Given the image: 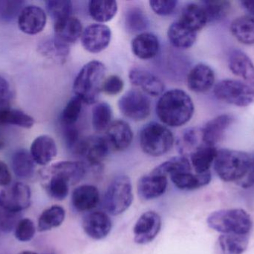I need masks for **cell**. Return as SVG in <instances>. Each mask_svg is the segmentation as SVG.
<instances>
[{
	"label": "cell",
	"mask_w": 254,
	"mask_h": 254,
	"mask_svg": "<svg viewBox=\"0 0 254 254\" xmlns=\"http://www.w3.org/2000/svg\"><path fill=\"white\" fill-rule=\"evenodd\" d=\"M193 101L185 91L173 89L164 92L156 104V114L163 124L179 128L188 123L193 116Z\"/></svg>",
	"instance_id": "cell-1"
},
{
	"label": "cell",
	"mask_w": 254,
	"mask_h": 254,
	"mask_svg": "<svg viewBox=\"0 0 254 254\" xmlns=\"http://www.w3.org/2000/svg\"><path fill=\"white\" fill-rule=\"evenodd\" d=\"M254 156L241 151L218 150L213 166L219 178L243 187L253 165Z\"/></svg>",
	"instance_id": "cell-2"
},
{
	"label": "cell",
	"mask_w": 254,
	"mask_h": 254,
	"mask_svg": "<svg viewBox=\"0 0 254 254\" xmlns=\"http://www.w3.org/2000/svg\"><path fill=\"white\" fill-rule=\"evenodd\" d=\"M107 76V68L103 63L92 61L83 66L74 82L73 89L76 96L86 104L98 101Z\"/></svg>",
	"instance_id": "cell-3"
},
{
	"label": "cell",
	"mask_w": 254,
	"mask_h": 254,
	"mask_svg": "<svg viewBox=\"0 0 254 254\" xmlns=\"http://www.w3.org/2000/svg\"><path fill=\"white\" fill-rule=\"evenodd\" d=\"M209 228L222 234L249 236L253 228L250 215L243 209L217 210L209 215Z\"/></svg>",
	"instance_id": "cell-4"
},
{
	"label": "cell",
	"mask_w": 254,
	"mask_h": 254,
	"mask_svg": "<svg viewBox=\"0 0 254 254\" xmlns=\"http://www.w3.org/2000/svg\"><path fill=\"white\" fill-rule=\"evenodd\" d=\"M140 146L146 155L160 157L167 154L174 144V136L165 125L150 122L140 131Z\"/></svg>",
	"instance_id": "cell-5"
},
{
	"label": "cell",
	"mask_w": 254,
	"mask_h": 254,
	"mask_svg": "<svg viewBox=\"0 0 254 254\" xmlns=\"http://www.w3.org/2000/svg\"><path fill=\"white\" fill-rule=\"evenodd\" d=\"M213 92L222 102L237 107H248L254 103V81L225 79L216 84Z\"/></svg>",
	"instance_id": "cell-6"
},
{
	"label": "cell",
	"mask_w": 254,
	"mask_h": 254,
	"mask_svg": "<svg viewBox=\"0 0 254 254\" xmlns=\"http://www.w3.org/2000/svg\"><path fill=\"white\" fill-rule=\"evenodd\" d=\"M133 201L131 180L127 175H119L110 183L104 195L106 210L113 216L122 214Z\"/></svg>",
	"instance_id": "cell-7"
},
{
	"label": "cell",
	"mask_w": 254,
	"mask_h": 254,
	"mask_svg": "<svg viewBox=\"0 0 254 254\" xmlns=\"http://www.w3.org/2000/svg\"><path fill=\"white\" fill-rule=\"evenodd\" d=\"M119 108L125 117L140 122L144 120L150 114V100L140 91L131 89L121 97Z\"/></svg>",
	"instance_id": "cell-8"
},
{
	"label": "cell",
	"mask_w": 254,
	"mask_h": 254,
	"mask_svg": "<svg viewBox=\"0 0 254 254\" xmlns=\"http://www.w3.org/2000/svg\"><path fill=\"white\" fill-rule=\"evenodd\" d=\"M31 191L23 183H13L0 191V207L14 213H19L31 205Z\"/></svg>",
	"instance_id": "cell-9"
},
{
	"label": "cell",
	"mask_w": 254,
	"mask_h": 254,
	"mask_svg": "<svg viewBox=\"0 0 254 254\" xmlns=\"http://www.w3.org/2000/svg\"><path fill=\"white\" fill-rule=\"evenodd\" d=\"M110 152L107 138L92 136L80 140L74 154L85 158L90 165L98 167L108 157Z\"/></svg>",
	"instance_id": "cell-10"
},
{
	"label": "cell",
	"mask_w": 254,
	"mask_h": 254,
	"mask_svg": "<svg viewBox=\"0 0 254 254\" xmlns=\"http://www.w3.org/2000/svg\"><path fill=\"white\" fill-rule=\"evenodd\" d=\"M81 43L90 53L96 54L107 49L112 39L110 27L101 23L89 25L82 33Z\"/></svg>",
	"instance_id": "cell-11"
},
{
	"label": "cell",
	"mask_w": 254,
	"mask_h": 254,
	"mask_svg": "<svg viewBox=\"0 0 254 254\" xmlns=\"http://www.w3.org/2000/svg\"><path fill=\"white\" fill-rule=\"evenodd\" d=\"M161 228V216L154 211L146 212L140 216L134 225V242L139 245L151 243L156 238Z\"/></svg>",
	"instance_id": "cell-12"
},
{
	"label": "cell",
	"mask_w": 254,
	"mask_h": 254,
	"mask_svg": "<svg viewBox=\"0 0 254 254\" xmlns=\"http://www.w3.org/2000/svg\"><path fill=\"white\" fill-rule=\"evenodd\" d=\"M47 22L46 12L37 5L23 7L18 16L19 29L29 35L39 34L44 29Z\"/></svg>",
	"instance_id": "cell-13"
},
{
	"label": "cell",
	"mask_w": 254,
	"mask_h": 254,
	"mask_svg": "<svg viewBox=\"0 0 254 254\" xmlns=\"http://www.w3.org/2000/svg\"><path fill=\"white\" fill-rule=\"evenodd\" d=\"M128 79L134 86L140 87L151 96L161 95L165 89L164 82L148 70L133 68L128 73Z\"/></svg>",
	"instance_id": "cell-14"
},
{
	"label": "cell",
	"mask_w": 254,
	"mask_h": 254,
	"mask_svg": "<svg viewBox=\"0 0 254 254\" xmlns=\"http://www.w3.org/2000/svg\"><path fill=\"white\" fill-rule=\"evenodd\" d=\"M82 225L85 233L95 240L106 238L110 234L113 227L108 215L101 211L88 213L83 218Z\"/></svg>",
	"instance_id": "cell-15"
},
{
	"label": "cell",
	"mask_w": 254,
	"mask_h": 254,
	"mask_svg": "<svg viewBox=\"0 0 254 254\" xmlns=\"http://www.w3.org/2000/svg\"><path fill=\"white\" fill-rule=\"evenodd\" d=\"M187 83L188 88L192 92L198 93L207 92L214 86V71L207 64H196L190 71Z\"/></svg>",
	"instance_id": "cell-16"
},
{
	"label": "cell",
	"mask_w": 254,
	"mask_h": 254,
	"mask_svg": "<svg viewBox=\"0 0 254 254\" xmlns=\"http://www.w3.org/2000/svg\"><path fill=\"white\" fill-rule=\"evenodd\" d=\"M234 122L232 115L222 114L209 121L201 129L203 143L216 146L223 139L225 132Z\"/></svg>",
	"instance_id": "cell-17"
},
{
	"label": "cell",
	"mask_w": 254,
	"mask_h": 254,
	"mask_svg": "<svg viewBox=\"0 0 254 254\" xmlns=\"http://www.w3.org/2000/svg\"><path fill=\"white\" fill-rule=\"evenodd\" d=\"M30 154L35 164L40 166L48 165L56 158L58 154L56 143L50 136H39L33 141Z\"/></svg>",
	"instance_id": "cell-18"
},
{
	"label": "cell",
	"mask_w": 254,
	"mask_h": 254,
	"mask_svg": "<svg viewBox=\"0 0 254 254\" xmlns=\"http://www.w3.org/2000/svg\"><path fill=\"white\" fill-rule=\"evenodd\" d=\"M107 140L115 150H126L129 147L133 139L131 127L125 121L116 120L112 122L107 130Z\"/></svg>",
	"instance_id": "cell-19"
},
{
	"label": "cell",
	"mask_w": 254,
	"mask_h": 254,
	"mask_svg": "<svg viewBox=\"0 0 254 254\" xmlns=\"http://www.w3.org/2000/svg\"><path fill=\"white\" fill-rule=\"evenodd\" d=\"M167 187V178L150 173L140 177L137 182V193L142 199L149 201L164 195Z\"/></svg>",
	"instance_id": "cell-20"
},
{
	"label": "cell",
	"mask_w": 254,
	"mask_h": 254,
	"mask_svg": "<svg viewBox=\"0 0 254 254\" xmlns=\"http://www.w3.org/2000/svg\"><path fill=\"white\" fill-rule=\"evenodd\" d=\"M99 201V191L92 185L78 186L71 195V204L77 212L91 211L98 206Z\"/></svg>",
	"instance_id": "cell-21"
},
{
	"label": "cell",
	"mask_w": 254,
	"mask_h": 254,
	"mask_svg": "<svg viewBox=\"0 0 254 254\" xmlns=\"http://www.w3.org/2000/svg\"><path fill=\"white\" fill-rule=\"evenodd\" d=\"M132 53L142 60L152 59L159 52L160 43L152 33L142 32L137 34L131 43Z\"/></svg>",
	"instance_id": "cell-22"
},
{
	"label": "cell",
	"mask_w": 254,
	"mask_h": 254,
	"mask_svg": "<svg viewBox=\"0 0 254 254\" xmlns=\"http://www.w3.org/2000/svg\"><path fill=\"white\" fill-rule=\"evenodd\" d=\"M228 61L233 74L245 82H254V64L247 54L240 49H234L230 53Z\"/></svg>",
	"instance_id": "cell-23"
},
{
	"label": "cell",
	"mask_w": 254,
	"mask_h": 254,
	"mask_svg": "<svg viewBox=\"0 0 254 254\" xmlns=\"http://www.w3.org/2000/svg\"><path fill=\"white\" fill-rule=\"evenodd\" d=\"M54 30L55 37L67 44L77 41L83 31L80 19L72 16L55 22Z\"/></svg>",
	"instance_id": "cell-24"
},
{
	"label": "cell",
	"mask_w": 254,
	"mask_h": 254,
	"mask_svg": "<svg viewBox=\"0 0 254 254\" xmlns=\"http://www.w3.org/2000/svg\"><path fill=\"white\" fill-rule=\"evenodd\" d=\"M179 22L196 33L208 23L204 7L197 3H189L183 7Z\"/></svg>",
	"instance_id": "cell-25"
},
{
	"label": "cell",
	"mask_w": 254,
	"mask_h": 254,
	"mask_svg": "<svg viewBox=\"0 0 254 254\" xmlns=\"http://www.w3.org/2000/svg\"><path fill=\"white\" fill-rule=\"evenodd\" d=\"M216 146L201 144L190 154V164L196 174H204L210 171V167L217 155Z\"/></svg>",
	"instance_id": "cell-26"
},
{
	"label": "cell",
	"mask_w": 254,
	"mask_h": 254,
	"mask_svg": "<svg viewBox=\"0 0 254 254\" xmlns=\"http://www.w3.org/2000/svg\"><path fill=\"white\" fill-rule=\"evenodd\" d=\"M48 171L61 174L71 185L79 183L86 174V166L79 161H62L56 163L46 169Z\"/></svg>",
	"instance_id": "cell-27"
},
{
	"label": "cell",
	"mask_w": 254,
	"mask_h": 254,
	"mask_svg": "<svg viewBox=\"0 0 254 254\" xmlns=\"http://www.w3.org/2000/svg\"><path fill=\"white\" fill-rule=\"evenodd\" d=\"M38 50L43 56L58 64H64L66 61L70 51L68 44L57 37L42 41L39 45Z\"/></svg>",
	"instance_id": "cell-28"
},
{
	"label": "cell",
	"mask_w": 254,
	"mask_h": 254,
	"mask_svg": "<svg viewBox=\"0 0 254 254\" xmlns=\"http://www.w3.org/2000/svg\"><path fill=\"white\" fill-rule=\"evenodd\" d=\"M167 36L170 43L175 47L188 49L192 47L196 41L197 33L177 21L169 27Z\"/></svg>",
	"instance_id": "cell-29"
},
{
	"label": "cell",
	"mask_w": 254,
	"mask_h": 254,
	"mask_svg": "<svg viewBox=\"0 0 254 254\" xmlns=\"http://www.w3.org/2000/svg\"><path fill=\"white\" fill-rule=\"evenodd\" d=\"M173 184L181 190H195L207 186L211 180V172L192 174L190 172L178 173L170 176Z\"/></svg>",
	"instance_id": "cell-30"
},
{
	"label": "cell",
	"mask_w": 254,
	"mask_h": 254,
	"mask_svg": "<svg viewBox=\"0 0 254 254\" xmlns=\"http://www.w3.org/2000/svg\"><path fill=\"white\" fill-rule=\"evenodd\" d=\"M249 244V236L222 234L216 243V254H243Z\"/></svg>",
	"instance_id": "cell-31"
},
{
	"label": "cell",
	"mask_w": 254,
	"mask_h": 254,
	"mask_svg": "<svg viewBox=\"0 0 254 254\" xmlns=\"http://www.w3.org/2000/svg\"><path fill=\"white\" fill-rule=\"evenodd\" d=\"M88 9L94 20L104 23L112 20L116 16L119 5L117 1L113 0H91L88 4Z\"/></svg>",
	"instance_id": "cell-32"
},
{
	"label": "cell",
	"mask_w": 254,
	"mask_h": 254,
	"mask_svg": "<svg viewBox=\"0 0 254 254\" xmlns=\"http://www.w3.org/2000/svg\"><path fill=\"white\" fill-rule=\"evenodd\" d=\"M231 31L243 44H254V16L245 15L236 18L231 22Z\"/></svg>",
	"instance_id": "cell-33"
},
{
	"label": "cell",
	"mask_w": 254,
	"mask_h": 254,
	"mask_svg": "<svg viewBox=\"0 0 254 254\" xmlns=\"http://www.w3.org/2000/svg\"><path fill=\"white\" fill-rule=\"evenodd\" d=\"M12 169L16 177L28 179L34 175L35 162L31 154L25 149L16 151L12 156Z\"/></svg>",
	"instance_id": "cell-34"
},
{
	"label": "cell",
	"mask_w": 254,
	"mask_h": 254,
	"mask_svg": "<svg viewBox=\"0 0 254 254\" xmlns=\"http://www.w3.org/2000/svg\"><path fill=\"white\" fill-rule=\"evenodd\" d=\"M43 176L46 180V189L48 193L58 201H63L68 196L71 183L64 176L45 170Z\"/></svg>",
	"instance_id": "cell-35"
},
{
	"label": "cell",
	"mask_w": 254,
	"mask_h": 254,
	"mask_svg": "<svg viewBox=\"0 0 254 254\" xmlns=\"http://www.w3.org/2000/svg\"><path fill=\"white\" fill-rule=\"evenodd\" d=\"M65 211L59 205H54L42 213L38 219V230L46 232L58 228L65 220Z\"/></svg>",
	"instance_id": "cell-36"
},
{
	"label": "cell",
	"mask_w": 254,
	"mask_h": 254,
	"mask_svg": "<svg viewBox=\"0 0 254 254\" xmlns=\"http://www.w3.org/2000/svg\"><path fill=\"white\" fill-rule=\"evenodd\" d=\"M0 125H15L20 128H32L34 125V118L24 112L10 107L0 108Z\"/></svg>",
	"instance_id": "cell-37"
},
{
	"label": "cell",
	"mask_w": 254,
	"mask_h": 254,
	"mask_svg": "<svg viewBox=\"0 0 254 254\" xmlns=\"http://www.w3.org/2000/svg\"><path fill=\"white\" fill-rule=\"evenodd\" d=\"M191 171V164L186 157L179 156L171 158L163 163L152 170V174L164 176L173 175L178 173L190 172Z\"/></svg>",
	"instance_id": "cell-38"
},
{
	"label": "cell",
	"mask_w": 254,
	"mask_h": 254,
	"mask_svg": "<svg viewBox=\"0 0 254 254\" xmlns=\"http://www.w3.org/2000/svg\"><path fill=\"white\" fill-rule=\"evenodd\" d=\"M113 110L107 102L98 103L92 110V123L94 129L102 132L108 129L112 123Z\"/></svg>",
	"instance_id": "cell-39"
},
{
	"label": "cell",
	"mask_w": 254,
	"mask_h": 254,
	"mask_svg": "<svg viewBox=\"0 0 254 254\" xmlns=\"http://www.w3.org/2000/svg\"><path fill=\"white\" fill-rule=\"evenodd\" d=\"M125 23L129 32H141L146 29L149 25L147 16L144 12L137 7H131L127 10L125 16Z\"/></svg>",
	"instance_id": "cell-40"
},
{
	"label": "cell",
	"mask_w": 254,
	"mask_h": 254,
	"mask_svg": "<svg viewBox=\"0 0 254 254\" xmlns=\"http://www.w3.org/2000/svg\"><path fill=\"white\" fill-rule=\"evenodd\" d=\"M201 4L205 10L208 22L222 20L228 16L231 7L228 1H203Z\"/></svg>",
	"instance_id": "cell-41"
},
{
	"label": "cell",
	"mask_w": 254,
	"mask_h": 254,
	"mask_svg": "<svg viewBox=\"0 0 254 254\" xmlns=\"http://www.w3.org/2000/svg\"><path fill=\"white\" fill-rule=\"evenodd\" d=\"M202 137H201V129L198 128H188L184 131L179 140L178 146L181 153L185 155L191 151V153L197 149L198 146L203 143ZM190 153V154H191Z\"/></svg>",
	"instance_id": "cell-42"
},
{
	"label": "cell",
	"mask_w": 254,
	"mask_h": 254,
	"mask_svg": "<svg viewBox=\"0 0 254 254\" xmlns=\"http://www.w3.org/2000/svg\"><path fill=\"white\" fill-rule=\"evenodd\" d=\"M45 3L46 10L54 22L71 16L73 6L69 0H49Z\"/></svg>",
	"instance_id": "cell-43"
},
{
	"label": "cell",
	"mask_w": 254,
	"mask_h": 254,
	"mask_svg": "<svg viewBox=\"0 0 254 254\" xmlns=\"http://www.w3.org/2000/svg\"><path fill=\"white\" fill-rule=\"evenodd\" d=\"M83 101L74 95L67 103L61 114V121L64 126L75 125L81 113Z\"/></svg>",
	"instance_id": "cell-44"
},
{
	"label": "cell",
	"mask_w": 254,
	"mask_h": 254,
	"mask_svg": "<svg viewBox=\"0 0 254 254\" xmlns=\"http://www.w3.org/2000/svg\"><path fill=\"white\" fill-rule=\"evenodd\" d=\"M35 225L29 219H20L14 230L15 237L22 243L31 241L35 236Z\"/></svg>",
	"instance_id": "cell-45"
},
{
	"label": "cell",
	"mask_w": 254,
	"mask_h": 254,
	"mask_svg": "<svg viewBox=\"0 0 254 254\" xmlns=\"http://www.w3.org/2000/svg\"><path fill=\"white\" fill-rule=\"evenodd\" d=\"M19 219V213H12L0 207V231L10 233L15 230Z\"/></svg>",
	"instance_id": "cell-46"
},
{
	"label": "cell",
	"mask_w": 254,
	"mask_h": 254,
	"mask_svg": "<svg viewBox=\"0 0 254 254\" xmlns=\"http://www.w3.org/2000/svg\"><path fill=\"white\" fill-rule=\"evenodd\" d=\"M149 3L151 8L156 14L167 16L176 10L178 1L176 0H151Z\"/></svg>",
	"instance_id": "cell-47"
},
{
	"label": "cell",
	"mask_w": 254,
	"mask_h": 254,
	"mask_svg": "<svg viewBox=\"0 0 254 254\" xmlns=\"http://www.w3.org/2000/svg\"><path fill=\"white\" fill-rule=\"evenodd\" d=\"M125 87V82L122 78L112 75L106 78L102 86L103 92L109 95H116L122 92Z\"/></svg>",
	"instance_id": "cell-48"
},
{
	"label": "cell",
	"mask_w": 254,
	"mask_h": 254,
	"mask_svg": "<svg viewBox=\"0 0 254 254\" xmlns=\"http://www.w3.org/2000/svg\"><path fill=\"white\" fill-rule=\"evenodd\" d=\"M64 138H65V144L67 148L74 153L76 148L80 143V134L75 125L71 126H65L64 129Z\"/></svg>",
	"instance_id": "cell-49"
},
{
	"label": "cell",
	"mask_w": 254,
	"mask_h": 254,
	"mask_svg": "<svg viewBox=\"0 0 254 254\" xmlns=\"http://www.w3.org/2000/svg\"><path fill=\"white\" fill-rule=\"evenodd\" d=\"M11 92L10 86L7 79L0 76V108L8 107Z\"/></svg>",
	"instance_id": "cell-50"
},
{
	"label": "cell",
	"mask_w": 254,
	"mask_h": 254,
	"mask_svg": "<svg viewBox=\"0 0 254 254\" xmlns=\"http://www.w3.org/2000/svg\"><path fill=\"white\" fill-rule=\"evenodd\" d=\"M11 174L7 164L0 161V186H8L11 183Z\"/></svg>",
	"instance_id": "cell-51"
},
{
	"label": "cell",
	"mask_w": 254,
	"mask_h": 254,
	"mask_svg": "<svg viewBox=\"0 0 254 254\" xmlns=\"http://www.w3.org/2000/svg\"><path fill=\"white\" fill-rule=\"evenodd\" d=\"M241 4L250 16H254V1H242Z\"/></svg>",
	"instance_id": "cell-52"
},
{
	"label": "cell",
	"mask_w": 254,
	"mask_h": 254,
	"mask_svg": "<svg viewBox=\"0 0 254 254\" xmlns=\"http://www.w3.org/2000/svg\"><path fill=\"white\" fill-rule=\"evenodd\" d=\"M19 254H37L35 252H29V251H25V252H21Z\"/></svg>",
	"instance_id": "cell-53"
},
{
	"label": "cell",
	"mask_w": 254,
	"mask_h": 254,
	"mask_svg": "<svg viewBox=\"0 0 254 254\" xmlns=\"http://www.w3.org/2000/svg\"><path fill=\"white\" fill-rule=\"evenodd\" d=\"M3 147V142H2V140H1V139L0 138V149H1V148H2Z\"/></svg>",
	"instance_id": "cell-54"
},
{
	"label": "cell",
	"mask_w": 254,
	"mask_h": 254,
	"mask_svg": "<svg viewBox=\"0 0 254 254\" xmlns=\"http://www.w3.org/2000/svg\"><path fill=\"white\" fill-rule=\"evenodd\" d=\"M53 254V253H47V254Z\"/></svg>",
	"instance_id": "cell-55"
}]
</instances>
